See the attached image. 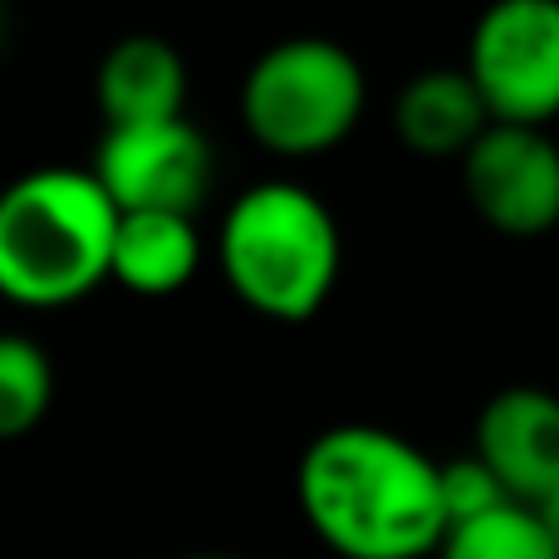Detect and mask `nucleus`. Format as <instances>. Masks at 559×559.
Segmentation results:
<instances>
[{"mask_svg": "<svg viewBox=\"0 0 559 559\" xmlns=\"http://www.w3.org/2000/svg\"><path fill=\"white\" fill-rule=\"evenodd\" d=\"M295 496L338 559H432L447 535L437 462L373 423L319 432L295 466Z\"/></svg>", "mask_w": 559, "mask_h": 559, "instance_id": "1", "label": "nucleus"}, {"mask_svg": "<svg viewBox=\"0 0 559 559\" xmlns=\"http://www.w3.org/2000/svg\"><path fill=\"white\" fill-rule=\"evenodd\" d=\"M118 212L88 167H35L0 187V299L64 309L94 295L114 261Z\"/></svg>", "mask_w": 559, "mask_h": 559, "instance_id": "2", "label": "nucleus"}, {"mask_svg": "<svg viewBox=\"0 0 559 559\" xmlns=\"http://www.w3.org/2000/svg\"><path fill=\"white\" fill-rule=\"evenodd\" d=\"M216 265L251 314L305 324L334 295L344 241L334 212L309 187L255 182L222 216Z\"/></svg>", "mask_w": 559, "mask_h": 559, "instance_id": "3", "label": "nucleus"}, {"mask_svg": "<svg viewBox=\"0 0 559 559\" xmlns=\"http://www.w3.org/2000/svg\"><path fill=\"white\" fill-rule=\"evenodd\" d=\"M368 104L364 64L338 39L295 35L271 45L241 84V123L275 157H324L358 128Z\"/></svg>", "mask_w": 559, "mask_h": 559, "instance_id": "4", "label": "nucleus"}, {"mask_svg": "<svg viewBox=\"0 0 559 559\" xmlns=\"http://www.w3.org/2000/svg\"><path fill=\"white\" fill-rule=\"evenodd\" d=\"M462 69L491 123L550 128L559 118V0H491L472 25Z\"/></svg>", "mask_w": 559, "mask_h": 559, "instance_id": "5", "label": "nucleus"}, {"mask_svg": "<svg viewBox=\"0 0 559 559\" xmlns=\"http://www.w3.org/2000/svg\"><path fill=\"white\" fill-rule=\"evenodd\" d=\"M94 182L114 202L118 216L133 212H167V216H197L212 192L216 157L202 128L187 118L167 123H138V128H104L94 153Z\"/></svg>", "mask_w": 559, "mask_h": 559, "instance_id": "6", "label": "nucleus"}, {"mask_svg": "<svg viewBox=\"0 0 559 559\" xmlns=\"http://www.w3.org/2000/svg\"><path fill=\"white\" fill-rule=\"evenodd\" d=\"M462 187L496 236H550L559 226V143L545 128L491 123L462 157Z\"/></svg>", "mask_w": 559, "mask_h": 559, "instance_id": "7", "label": "nucleus"}, {"mask_svg": "<svg viewBox=\"0 0 559 559\" xmlns=\"http://www.w3.org/2000/svg\"><path fill=\"white\" fill-rule=\"evenodd\" d=\"M472 456L501 481L515 506L540 511L559 491V397L515 383L486 397L476 417Z\"/></svg>", "mask_w": 559, "mask_h": 559, "instance_id": "8", "label": "nucleus"}, {"mask_svg": "<svg viewBox=\"0 0 559 559\" xmlns=\"http://www.w3.org/2000/svg\"><path fill=\"white\" fill-rule=\"evenodd\" d=\"M94 104L104 114V128L187 118V59L163 35H123L98 59Z\"/></svg>", "mask_w": 559, "mask_h": 559, "instance_id": "9", "label": "nucleus"}, {"mask_svg": "<svg viewBox=\"0 0 559 559\" xmlns=\"http://www.w3.org/2000/svg\"><path fill=\"white\" fill-rule=\"evenodd\" d=\"M486 128H491V114L466 69H423L393 98L397 143L427 163H462Z\"/></svg>", "mask_w": 559, "mask_h": 559, "instance_id": "10", "label": "nucleus"}, {"mask_svg": "<svg viewBox=\"0 0 559 559\" xmlns=\"http://www.w3.org/2000/svg\"><path fill=\"white\" fill-rule=\"evenodd\" d=\"M202 271V236L197 216H167V212H133L118 216L114 231V261L108 280H118L133 295H177Z\"/></svg>", "mask_w": 559, "mask_h": 559, "instance_id": "11", "label": "nucleus"}, {"mask_svg": "<svg viewBox=\"0 0 559 559\" xmlns=\"http://www.w3.org/2000/svg\"><path fill=\"white\" fill-rule=\"evenodd\" d=\"M55 364L29 334H0V442H20L49 417Z\"/></svg>", "mask_w": 559, "mask_h": 559, "instance_id": "12", "label": "nucleus"}, {"mask_svg": "<svg viewBox=\"0 0 559 559\" xmlns=\"http://www.w3.org/2000/svg\"><path fill=\"white\" fill-rule=\"evenodd\" d=\"M432 559H555V545L545 535L540 511L501 506V511L452 525Z\"/></svg>", "mask_w": 559, "mask_h": 559, "instance_id": "13", "label": "nucleus"}, {"mask_svg": "<svg viewBox=\"0 0 559 559\" xmlns=\"http://www.w3.org/2000/svg\"><path fill=\"white\" fill-rule=\"evenodd\" d=\"M437 486H442V511H447V531L462 521H476L486 511H501V506H515L511 496L501 491L491 472L476 462L472 452L452 456V462H437Z\"/></svg>", "mask_w": 559, "mask_h": 559, "instance_id": "14", "label": "nucleus"}, {"mask_svg": "<svg viewBox=\"0 0 559 559\" xmlns=\"http://www.w3.org/2000/svg\"><path fill=\"white\" fill-rule=\"evenodd\" d=\"M540 521H545V535H550V545H555V559H559V491H555L550 501L540 506Z\"/></svg>", "mask_w": 559, "mask_h": 559, "instance_id": "15", "label": "nucleus"}, {"mask_svg": "<svg viewBox=\"0 0 559 559\" xmlns=\"http://www.w3.org/2000/svg\"><path fill=\"white\" fill-rule=\"evenodd\" d=\"M182 559H236V555H182Z\"/></svg>", "mask_w": 559, "mask_h": 559, "instance_id": "16", "label": "nucleus"}, {"mask_svg": "<svg viewBox=\"0 0 559 559\" xmlns=\"http://www.w3.org/2000/svg\"><path fill=\"white\" fill-rule=\"evenodd\" d=\"M0 35H5V10H0Z\"/></svg>", "mask_w": 559, "mask_h": 559, "instance_id": "17", "label": "nucleus"}]
</instances>
